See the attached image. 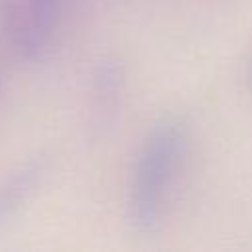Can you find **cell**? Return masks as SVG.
Instances as JSON below:
<instances>
[{
	"instance_id": "4",
	"label": "cell",
	"mask_w": 252,
	"mask_h": 252,
	"mask_svg": "<svg viewBox=\"0 0 252 252\" xmlns=\"http://www.w3.org/2000/svg\"><path fill=\"white\" fill-rule=\"evenodd\" d=\"M122 91V77L118 73V67L112 63L100 65L98 75L94 77V112H112L116 106V100Z\"/></svg>"
},
{
	"instance_id": "5",
	"label": "cell",
	"mask_w": 252,
	"mask_h": 252,
	"mask_svg": "<svg viewBox=\"0 0 252 252\" xmlns=\"http://www.w3.org/2000/svg\"><path fill=\"white\" fill-rule=\"evenodd\" d=\"M244 77H246V83H248V87H250V91H252V49H250V53H248V57H246Z\"/></svg>"
},
{
	"instance_id": "1",
	"label": "cell",
	"mask_w": 252,
	"mask_h": 252,
	"mask_svg": "<svg viewBox=\"0 0 252 252\" xmlns=\"http://www.w3.org/2000/svg\"><path fill=\"white\" fill-rule=\"evenodd\" d=\"M185 150L187 132L177 118H163L148 130L128 187V222L138 234L159 228Z\"/></svg>"
},
{
	"instance_id": "2",
	"label": "cell",
	"mask_w": 252,
	"mask_h": 252,
	"mask_svg": "<svg viewBox=\"0 0 252 252\" xmlns=\"http://www.w3.org/2000/svg\"><path fill=\"white\" fill-rule=\"evenodd\" d=\"M63 0H0V37L22 59H41L57 33Z\"/></svg>"
},
{
	"instance_id": "3",
	"label": "cell",
	"mask_w": 252,
	"mask_h": 252,
	"mask_svg": "<svg viewBox=\"0 0 252 252\" xmlns=\"http://www.w3.org/2000/svg\"><path fill=\"white\" fill-rule=\"evenodd\" d=\"M49 163L43 156L30 158L28 161L20 163L0 185V222L14 219L37 193Z\"/></svg>"
}]
</instances>
